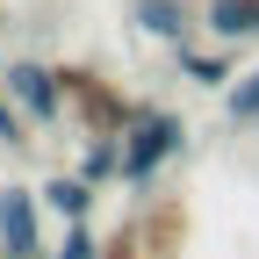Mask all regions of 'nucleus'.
<instances>
[{"instance_id": "nucleus-1", "label": "nucleus", "mask_w": 259, "mask_h": 259, "mask_svg": "<svg viewBox=\"0 0 259 259\" xmlns=\"http://www.w3.org/2000/svg\"><path fill=\"white\" fill-rule=\"evenodd\" d=\"M180 151H187V122L173 108H144L137 101V115H130V130H122V180L130 187H151L158 166L180 158Z\"/></svg>"}, {"instance_id": "nucleus-2", "label": "nucleus", "mask_w": 259, "mask_h": 259, "mask_svg": "<svg viewBox=\"0 0 259 259\" xmlns=\"http://www.w3.org/2000/svg\"><path fill=\"white\" fill-rule=\"evenodd\" d=\"M58 87H65V115H79L87 137H122L137 101H130L122 87H108L94 65H58Z\"/></svg>"}, {"instance_id": "nucleus-3", "label": "nucleus", "mask_w": 259, "mask_h": 259, "mask_svg": "<svg viewBox=\"0 0 259 259\" xmlns=\"http://www.w3.org/2000/svg\"><path fill=\"white\" fill-rule=\"evenodd\" d=\"M0 252L44 259V194L36 187H0Z\"/></svg>"}, {"instance_id": "nucleus-4", "label": "nucleus", "mask_w": 259, "mask_h": 259, "mask_svg": "<svg viewBox=\"0 0 259 259\" xmlns=\"http://www.w3.org/2000/svg\"><path fill=\"white\" fill-rule=\"evenodd\" d=\"M8 94L29 122H58L65 115V87H58V65H36V58H8Z\"/></svg>"}, {"instance_id": "nucleus-5", "label": "nucleus", "mask_w": 259, "mask_h": 259, "mask_svg": "<svg viewBox=\"0 0 259 259\" xmlns=\"http://www.w3.org/2000/svg\"><path fill=\"white\" fill-rule=\"evenodd\" d=\"M130 15H137V29H144V36L173 44V51H180V44L194 36V8H187V0H137Z\"/></svg>"}, {"instance_id": "nucleus-6", "label": "nucleus", "mask_w": 259, "mask_h": 259, "mask_svg": "<svg viewBox=\"0 0 259 259\" xmlns=\"http://www.w3.org/2000/svg\"><path fill=\"white\" fill-rule=\"evenodd\" d=\"M36 194H44V209H51L58 223H87V209H94V180H87V173H51Z\"/></svg>"}, {"instance_id": "nucleus-7", "label": "nucleus", "mask_w": 259, "mask_h": 259, "mask_svg": "<svg viewBox=\"0 0 259 259\" xmlns=\"http://www.w3.org/2000/svg\"><path fill=\"white\" fill-rule=\"evenodd\" d=\"M202 29H209L216 44H252L259 36V0H209Z\"/></svg>"}, {"instance_id": "nucleus-8", "label": "nucleus", "mask_w": 259, "mask_h": 259, "mask_svg": "<svg viewBox=\"0 0 259 259\" xmlns=\"http://www.w3.org/2000/svg\"><path fill=\"white\" fill-rule=\"evenodd\" d=\"M180 72H187L194 87H231V79H238V72H231V44H216V51L180 44Z\"/></svg>"}, {"instance_id": "nucleus-9", "label": "nucleus", "mask_w": 259, "mask_h": 259, "mask_svg": "<svg viewBox=\"0 0 259 259\" xmlns=\"http://www.w3.org/2000/svg\"><path fill=\"white\" fill-rule=\"evenodd\" d=\"M79 173L101 187V180H122V137H87V151H79Z\"/></svg>"}, {"instance_id": "nucleus-10", "label": "nucleus", "mask_w": 259, "mask_h": 259, "mask_svg": "<svg viewBox=\"0 0 259 259\" xmlns=\"http://www.w3.org/2000/svg\"><path fill=\"white\" fill-rule=\"evenodd\" d=\"M223 108H231V122H259V65L223 87Z\"/></svg>"}, {"instance_id": "nucleus-11", "label": "nucleus", "mask_w": 259, "mask_h": 259, "mask_svg": "<svg viewBox=\"0 0 259 259\" xmlns=\"http://www.w3.org/2000/svg\"><path fill=\"white\" fill-rule=\"evenodd\" d=\"M101 252H108V245L94 238V223H65V238H58L51 259H101Z\"/></svg>"}, {"instance_id": "nucleus-12", "label": "nucleus", "mask_w": 259, "mask_h": 259, "mask_svg": "<svg viewBox=\"0 0 259 259\" xmlns=\"http://www.w3.org/2000/svg\"><path fill=\"white\" fill-rule=\"evenodd\" d=\"M0 144H8V151L29 144V115L15 108V94H8V87H0Z\"/></svg>"}, {"instance_id": "nucleus-13", "label": "nucleus", "mask_w": 259, "mask_h": 259, "mask_svg": "<svg viewBox=\"0 0 259 259\" xmlns=\"http://www.w3.org/2000/svg\"><path fill=\"white\" fill-rule=\"evenodd\" d=\"M0 29H8V8H0Z\"/></svg>"}, {"instance_id": "nucleus-14", "label": "nucleus", "mask_w": 259, "mask_h": 259, "mask_svg": "<svg viewBox=\"0 0 259 259\" xmlns=\"http://www.w3.org/2000/svg\"><path fill=\"white\" fill-rule=\"evenodd\" d=\"M0 259H8V252H0Z\"/></svg>"}]
</instances>
